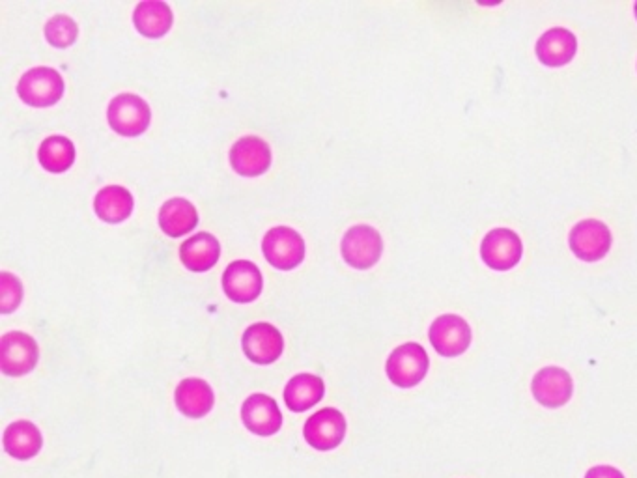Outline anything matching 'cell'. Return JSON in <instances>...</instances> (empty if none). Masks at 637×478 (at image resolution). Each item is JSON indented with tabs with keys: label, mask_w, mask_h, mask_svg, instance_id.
I'll use <instances>...</instances> for the list:
<instances>
[{
	"label": "cell",
	"mask_w": 637,
	"mask_h": 478,
	"mask_svg": "<svg viewBox=\"0 0 637 478\" xmlns=\"http://www.w3.org/2000/svg\"><path fill=\"white\" fill-rule=\"evenodd\" d=\"M303 436L312 449L322 452L337 449L346 436V419L339 409H320L305 422Z\"/></svg>",
	"instance_id": "obj_9"
},
{
	"label": "cell",
	"mask_w": 637,
	"mask_h": 478,
	"mask_svg": "<svg viewBox=\"0 0 637 478\" xmlns=\"http://www.w3.org/2000/svg\"><path fill=\"white\" fill-rule=\"evenodd\" d=\"M45 38L53 47L58 49H66L77 40L79 36V27L77 23L71 19L70 15H53L47 23H45Z\"/></svg>",
	"instance_id": "obj_25"
},
{
	"label": "cell",
	"mask_w": 637,
	"mask_h": 478,
	"mask_svg": "<svg viewBox=\"0 0 637 478\" xmlns=\"http://www.w3.org/2000/svg\"><path fill=\"white\" fill-rule=\"evenodd\" d=\"M522 253V239L510 228H494L482 239V260L490 269L509 271L522 260Z\"/></svg>",
	"instance_id": "obj_8"
},
{
	"label": "cell",
	"mask_w": 637,
	"mask_h": 478,
	"mask_svg": "<svg viewBox=\"0 0 637 478\" xmlns=\"http://www.w3.org/2000/svg\"><path fill=\"white\" fill-rule=\"evenodd\" d=\"M241 348L256 365H271L284 352V338L275 325L260 324L247 327L241 338Z\"/></svg>",
	"instance_id": "obj_12"
},
{
	"label": "cell",
	"mask_w": 637,
	"mask_h": 478,
	"mask_svg": "<svg viewBox=\"0 0 637 478\" xmlns=\"http://www.w3.org/2000/svg\"><path fill=\"white\" fill-rule=\"evenodd\" d=\"M221 256V245L215 236L208 232L195 234L193 238L185 239L180 247V260L185 268L202 273L212 269Z\"/></svg>",
	"instance_id": "obj_19"
},
{
	"label": "cell",
	"mask_w": 637,
	"mask_h": 478,
	"mask_svg": "<svg viewBox=\"0 0 637 478\" xmlns=\"http://www.w3.org/2000/svg\"><path fill=\"white\" fill-rule=\"evenodd\" d=\"M94 210L105 223H122L133 211V195L126 187L107 185L96 195Z\"/></svg>",
	"instance_id": "obj_23"
},
{
	"label": "cell",
	"mask_w": 637,
	"mask_h": 478,
	"mask_svg": "<svg viewBox=\"0 0 637 478\" xmlns=\"http://www.w3.org/2000/svg\"><path fill=\"white\" fill-rule=\"evenodd\" d=\"M38 159L42 167L53 174H60L71 169L75 161V146L68 137L53 135L42 142L38 150Z\"/></svg>",
	"instance_id": "obj_24"
},
{
	"label": "cell",
	"mask_w": 637,
	"mask_h": 478,
	"mask_svg": "<svg viewBox=\"0 0 637 478\" xmlns=\"http://www.w3.org/2000/svg\"><path fill=\"white\" fill-rule=\"evenodd\" d=\"M4 450L15 460H30L42 450V432L29 421H15L4 430Z\"/></svg>",
	"instance_id": "obj_18"
},
{
	"label": "cell",
	"mask_w": 637,
	"mask_h": 478,
	"mask_svg": "<svg viewBox=\"0 0 637 478\" xmlns=\"http://www.w3.org/2000/svg\"><path fill=\"white\" fill-rule=\"evenodd\" d=\"M428 366H430V359L426 355L425 348L421 344L408 342L398 346L397 350L389 355L385 372L393 385H397L400 389H411L425 380Z\"/></svg>",
	"instance_id": "obj_1"
},
{
	"label": "cell",
	"mask_w": 637,
	"mask_h": 478,
	"mask_svg": "<svg viewBox=\"0 0 637 478\" xmlns=\"http://www.w3.org/2000/svg\"><path fill=\"white\" fill-rule=\"evenodd\" d=\"M199 225V213L185 198H170L159 210V226L170 238H180Z\"/></svg>",
	"instance_id": "obj_20"
},
{
	"label": "cell",
	"mask_w": 637,
	"mask_h": 478,
	"mask_svg": "<svg viewBox=\"0 0 637 478\" xmlns=\"http://www.w3.org/2000/svg\"><path fill=\"white\" fill-rule=\"evenodd\" d=\"M262 273L249 260L228 264L223 275V290L234 303H253L262 294Z\"/></svg>",
	"instance_id": "obj_14"
},
{
	"label": "cell",
	"mask_w": 637,
	"mask_h": 478,
	"mask_svg": "<svg viewBox=\"0 0 637 478\" xmlns=\"http://www.w3.org/2000/svg\"><path fill=\"white\" fill-rule=\"evenodd\" d=\"M576 51H578V40L570 30L555 27V29L546 30L538 38L537 57L544 66H550V68L567 66L568 62L576 57Z\"/></svg>",
	"instance_id": "obj_16"
},
{
	"label": "cell",
	"mask_w": 637,
	"mask_h": 478,
	"mask_svg": "<svg viewBox=\"0 0 637 478\" xmlns=\"http://www.w3.org/2000/svg\"><path fill=\"white\" fill-rule=\"evenodd\" d=\"M17 94L30 107H51L64 94V79L53 68H32L19 79Z\"/></svg>",
	"instance_id": "obj_3"
},
{
	"label": "cell",
	"mask_w": 637,
	"mask_h": 478,
	"mask_svg": "<svg viewBox=\"0 0 637 478\" xmlns=\"http://www.w3.org/2000/svg\"><path fill=\"white\" fill-rule=\"evenodd\" d=\"M109 126L122 137L142 135L152 120L150 105L135 94H120L109 103L107 109Z\"/></svg>",
	"instance_id": "obj_2"
},
{
	"label": "cell",
	"mask_w": 637,
	"mask_h": 478,
	"mask_svg": "<svg viewBox=\"0 0 637 478\" xmlns=\"http://www.w3.org/2000/svg\"><path fill=\"white\" fill-rule=\"evenodd\" d=\"M40 350L36 340L23 333L12 331L0 338V370L6 376L19 378L29 374L38 365Z\"/></svg>",
	"instance_id": "obj_5"
},
{
	"label": "cell",
	"mask_w": 637,
	"mask_h": 478,
	"mask_svg": "<svg viewBox=\"0 0 637 478\" xmlns=\"http://www.w3.org/2000/svg\"><path fill=\"white\" fill-rule=\"evenodd\" d=\"M262 251L273 268H298L305 258V241L290 226L271 228L262 241Z\"/></svg>",
	"instance_id": "obj_6"
},
{
	"label": "cell",
	"mask_w": 637,
	"mask_h": 478,
	"mask_svg": "<svg viewBox=\"0 0 637 478\" xmlns=\"http://www.w3.org/2000/svg\"><path fill=\"white\" fill-rule=\"evenodd\" d=\"M174 400H176V408L189 419L206 417L212 411L213 402H215L210 383L200 378H187L180 381V385L176 387Z\"/></svg>",
	"instance_id": "obj_17"
},
{
	"label": "cell",
	"mask_w": 637,
	"mask_h": 478,
	"mask_svg": "<svg viewBox=\"0 0 637 478\" xmlns=\"http://www.w3.org/2000/svg\"><path fill=\"white\" fill-rule=\"evenodd\" d=\"M172 10L161 0H142L133 12L135 29L146 38H161L172 27Z\"/></svg>",
	"instance_id": "obj_22"
},
{
	"label": "cell",
	"mask_w": 637,
	"mask_h": 478,
	"mask_svg": "<svg viewBox=\"0 0 637 478\" xmlns=\"http://www.w3.org/2000/svg\"><path fill=\"white\" fill-rule=\"evenodd\" d=\"M570 249L583 262H598L609 253L611 232L598 219H585L570 230Z\"/></svg>",
	"instance_id": "obj_10"
},
{
	"label": "cell",
	"mask_w": 637,
	"mask_h": 478,
	"mask_svg": "<svg viewBox=\"0 0 637 478\" xmlns=\"http://www.w3.org/2000/svg\"><path fill=\"white\" fill-rule=\"evenodd\" d=\"M471 337L468 322L456 314H441L428 331L430 344L441 357H458L468 352Z\"/></svg>",
	"instance_id": "obj_7"
},
{
	"label": "cell",
	"mask_w": 637,
	"mask_h": 478,
	"mask_svg": "<svg viewBox=\"0 0 637 478\" xmlns=\"http://www.w3.org/2000/svg\"><path fill=\"white\" fill-rule=\"evenodd\" d=\"M326 394L324 380L314 374H298L284 389V404L290 411L303 413L318 404Z\"/></svg>",
	"instance_id": "obj_21"
},
{
	"label": "cell",
	"mask_w": 637,
	"mask_h": 478,
	"mask_svg": "<svg viewBox=\"0 0 637 478\" xmlns=\"http://www.w3.org/2000/svg\"><path fill=\"white\" fill-rule=\"evenodd\" d=\"M241 421L256 436L269 437L283 426V413L268 394H253L241 406Z\"/></svg>",
	"instance_id": "obj_13"
},
{
	"label": "cell",
	"mask_w": 637,
	"mask_h": 478,
	"mask_svg": "<svg viewBox=\"0 0 637 478\" xmlns=\"http://www.w3.org/2000/svg\"><path fill=\"white\" fill-rule=\"evenodd\" d=\"M585 478H624V475L613 465H595L585 473Z\"/></svg>",
	"instance_id": "obj_27"
},
{
	"label": "cell",
	"mask_w": 637,
	"mask_h": 478,
	"mask_svg": "<svg viewBox=\"0 0 637 478\" xmlns=\"http://www.w3.org/2000/svg\"><path fill=\"white\" fill-rule=\"evenodd\" d=\"M383 241L380 232L369 225H355L344 234L340 253L346 264L355 269H369L380 260Z\"/></svg>",
	"instance_id": "obj_4"
},
{
	"label": "cell",
	"mask_w": 637,
	"mask_h": 478,
	"mask_svg": "<svg viewBox=\"0 0 637 478\" xmlns=\"http://www.w3.org/2000/svg\"><path fill=\"white\" fill-rule=\"evenodd\" d=\"M230 165L240 176H260L271 165L268 142L255 135L243 137L230 150Z\"/></svg>",
	"instance_id": "obj_15"
},
{
	"label": "cell",
	"mask_w": 637,
	"mask_h": 478,
	"mask_svg": "<svg viewBox=\"0 0 637 478\" xmlns=\"http://www.w3.org/2000/svg\"><path fill=\"white\" fill-rule=\"evenodd\" d=\"M531 393L544 408H561L568 404L574 393V383L565 368L546 366L538 370L531 381Z\"/></svg>",
	"instance_id": "obj_11"
},
{
	"label": "cell",
	"mask_w": 637,
	"mask_h": 478,
	"mask_svg": "<svg viewBox=\"0 0 637 478\" xmlns=\"http://www.w3.org/2000/svg\"><path fill=\"white\" fill-rule=\"evenodd\" d=\"M634 14H636V17H637V2H636V6H634Z\"/></svg>",
	"instance_id": "obj_28"
},
{
	"label": "cell",
	"mask_w": 637,
	"mask_h": 478,
	"mask_svg": "<svg viewBox=\"0 0 637 478\" xmlns=\"http://www.w3.org/2000/svg\"><path fill=\"white\" fill-rule=\"evenodd\" d=\"M21 299H23L21 281L12 273L2 271L0 273V312L2 314L14 312L21 305Z\"/></svg>",
	"instance_id": "obj_26"
}]
</instances>
